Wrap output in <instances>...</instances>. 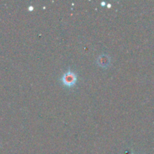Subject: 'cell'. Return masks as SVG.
I'll return each mask as SVG.
<instances>
[{"mask_svg":"<svg viewBox=\"0 0 154 154\" xmlns=\"http://www.w3.org/2000/svg\"><path fill=\"white\" fill-rule=\"evenodd\" d=\"M77 80H78L77 75L71 70H69L67 72L63 74L61 78V81L63 84L67 87H72L75 86L77 82Z\"/></svg>","mask_w":154,"mask_h":154,"instance_id":"1","label":"cell"},{"mask_svg":"<svg viewBox=\"0 0 154 154\" xmlns=\"http://www.w3.org/2000/svg\"><path fill=\"white\" fill-rule=\"evenodd\" d=\"M110 62H111V60H110L109 56L108 55H100L99 57V58L97 59V63L102 67H106V66H109Z\"/></svg>","mask_w":154,"mask_h":154,"instance_id":"2","label":"cell"}]
</instances>
